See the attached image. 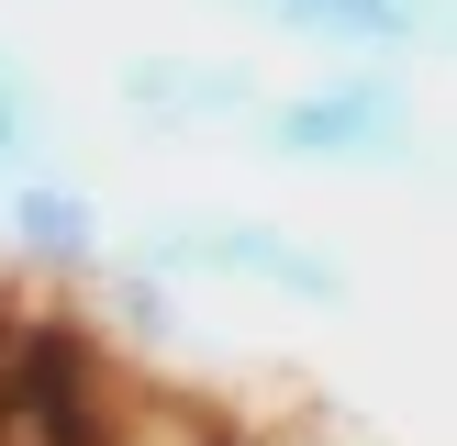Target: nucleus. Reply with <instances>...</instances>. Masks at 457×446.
<instances>
[{"instance_id":"obj_1","label":"nucleus","mask_w":457,"mask_h":446,"mask_svg":"<svg viewBox=\"0 0 457 446\" xmlns=\"http://www.w3.org/2000/svg\"><path fill=\"white\" fill-rule=\"evenodd\" d=\"M134 268H156V279H245V290H279V301H312V312L346 301V257L312 245L302 223H257V212H156L134 235Z\"/></svg>"},{"instance_id":"obj_2","label":"nucleus","mask_w":457,"mask_h":446,"mask_svg":"<svg viewBox=\"0 0 457 446\" xmlns=\"http://www.w3.org/2000/svg\"><path fill=\"white\" fill-rule=\"evenodd\" d=\"M245 123L279 168H402L413 156V101L391 78H324L290 101H257Z\"/></svg>"},{"instance_id":"obj_3","label":"nucleus","mask_w":457,"mask_h":446,"mask_svg":"<svg viewBox=\"0 0 457 446\" xmlns=\"http://www.w3.org/2000/svg\"><path fill=\"white\" fill-rule=\"evenodd\" d=\"M112 101L145 134H201V123H245V112L268 101V78L245 56H212V45H201V56H123Z\"/></svg>"},{"instance_id":"obj_4","label":"nucleus","mask_w":457,"mask_h":446,"mask_svg":"<svg viewBox=\"0 0 457 446\" xmlns=\"http://www.w3.org/2000/svg\"><path fill=\"white\" fill-rule=\"evenodd\" d=\"M0 235H12V257H22V268H45V279L112 268L101 201H89V190H67V178H34V168H22L12 190H0Z\"/></svg>"},{"instance_id":"obj_5","label":"nucleus","mask_w":457,"mask_h":446,"mask_svg":"<svg viewBox=\"0 0 457 446\" xmlns=\"http://www.w3.org/2000/svg\"><path fill=\"white\" fill-rule=\"evenodd\" d=\"M223 12H257L279 34H312V45H346V56H424L436 45V0H223Z\"/></svg>"},{"instance_id":"obj_6","label":"nucleus","mask_w":457,"mask_h":446,"mask_svg":"<svg viewBox=\"0 0 457 446\" xmlns=\"http://www.w3.org/2000/svg\"><path fill=\"white\" fill-rule=\"evenodd\" d=\"M112 334H134V346H179V301H168V279H156V268H112Z\"/></svg>"},{"instance_id":"obj_7","label":"nucleus","mask_w":457,"mask_h":446,"mask_svg":"<svg viewBox=\"0 0 457 446\" xmlns=\"http://www.w3.org/2000/svg\"><path fill=\"white\" fill-rule=\"evenodd\" d=\"M45 134H56V112H45V78H12V89H0V190H12V178L45 156Z\"/></svg>"},{"instance_id":"obj_8","label":"nucleus","mask_w":457,"mask_h":446,"mask_svg":"<svg viewBox=\"0 0 457 446\" xmlns=\"http://www.w3.org/2000/svg\"><path fill=\"white\" fill-rule=\"evenodd\" d=\"M12 78H34V67H22V56H12V45H0V89H12Z\"/></svg>"}]
</instances>
